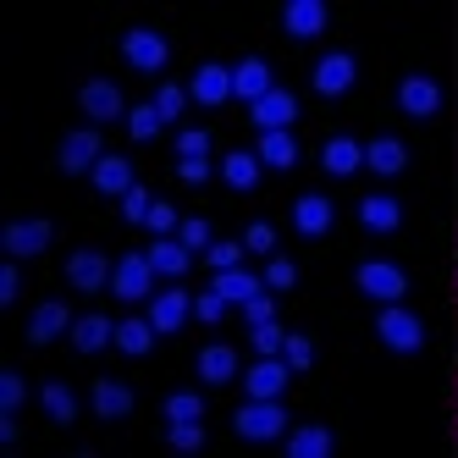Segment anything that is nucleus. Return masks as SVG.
<instances>
[{"label":"nucleus","instance_id":"obj_49","mask_svg":"<svg viewBox=\"0 0 458 458\" xmlns=\"http://www.w3.org/2000/svg\"><path fill=\"white\" fill-rule=\"evenodd\" d=\"M22 376L17 370H6V376H0V409H22Z\"/></svg>","mask_w":458,"mask_h":458},{"label":"nucleus","instance_id":"obj_36","mask_svg":"<svg viewBox=\"0 0 458 458\" xmlns=\"http://www.w3.org/2000/svg\"><path fill=\"white\" fill-rule=\"evenodd\" d=\"M188 100H193V94H188L182 83H160V89H155V111H160V122H177Z\"/></svg>","mask_w":458,"mask_h":458},{"label":"nucleus","instance_id":"obj_2","mask_svg":"<svg viewBox=\"0 0 458 458\" xmlns=\"http://www.w3.org/2000/svg\"><path fill=\"white\" fill-rule=\"evenodd\" d=\"M353 287L365 293V299H376V304H403V293H409V271L398 266V259H359Z\"/></svg>","mask_w":458,"mask_h":458},{"label":"nucleus","instance_id":"obj_3","mask_svg":"<svg viewBox=\"0 0 458 458\" xmlns=\"http://www.w3.org/2000/svg\"><path fill=\"white\" fill-rule=\"evenodd\" d=\"M376 337H381V348H392V353H420V348H425V320H420L414 310H403V304H381Z\"/></svg>","mask_w":458,"mask_h":458},{"label":"nucleus","instance_id":"obj_41","mask_svg":"<svg viewBox=\"0 0 458 458\" xmlns=\"http://www.w3.org/2000/svg\"><path fill=\"white\" fill-rule=\"evenodd\" d=\"M282 359H287L293 370H310V365H315V343H310L304 332H287V343H282Z\"/></svg>","mask_w":458,"mask_h":458},{"label":"nucleus","instance_id":"obj_11","mask_svg":"<svg viewBox=\"0 0 458 458\" xmlns=\"http://www.w3.org/2000/svg\"><path fill=\"white\" fill-rule=\"evenodd\" d=\"M50 238H55V226L28 216V221H12L6 233H0V249H6L12 259H28V254H45V249H50Z\"/></svg>","mask_w":458,"mask_h":458},{"label":"nucleus","instance_id":"obj_33","mask_svg":"<svg viewBox=\"0 0 458 458\" xmlns=\"http://www.w3.org/2000/svg\"><path fill=\"white\" fill-rule=\"evenodd\" d=\"M39 403H45V414L55 425H72L78 420V398H72V386H61V381H45L39 386Z\"/></svg>","mask_w":458,"mask_h":458},{"label":"nucleus","instance_id":"obj_32","mask_svg":"<svg viewBox=\"0 0 458 458\" xmlns=\"http://www.w3.org/2000/svg\"><path fill=\"white\" fill-rule=\"evenodd\" d=\"M127 409H133V386H122V381H94V414H100V420H122Z\"/></svg>","mask_w":458,"mask_h":458},{"label":"nucleus","instance_id":"obj_25","mask_svg":"<svg viewBox=\"0 0 458 458\" xmlns=\"http://www.w3.org/2000/svg\"><path fill=\"white\" fill-rule=\"evenodd\" d=\"M89 177H94V188H100V193H111V199H127V193L139 188L133 182V160H127V155H106Z\"/></svg>","mask_w":458,"mask_h":458},{"label":"nucleus","instance_id":"obj_30","mask_svg":"<svg viewBox=\"0 0 458 458\" xmlns=\"http://www.w3.org/2000/svg\"><path fill=\"white\" fill-rule=\"evenodd\" d=\"M259 166L266 172H293L299 166V144H293V133H259Z\"/></svg>","mask_w":458,"mask_h":458},{"label":"nucleus","instance_id":"obj_50","mask_svg":"<svg viewBox=\"0 0 458 458\" xmlns=\"http://www.w3.org/2000/svg\"><path fill=\"white\" fill-rule=\"evenodd\" d=\"M177 177H182V182H193V188L210 182V160H177Z\"/></svg>","mask_w":458,"mask_h":458},{"label":"nucleus","instance_id":"obj_40","mask_svg":"<svg viewBox=\"0 0 458 458\" xmlns=\"http://www.w3.org/2000/svg\"><path fill=\"white\" fill-rule=\"evenodd\" d=\"M249 343H254V353H259V359H271V353H282L287 332H282L276 320H266V326H249Z\"/></svg>","mask_w":458,"mask_h":458},{"label":"nucleus","instance_id":"obj_47","mask_svg":"<svg viewBox=\"0 0 458 458\" xmlns=\"http://www.w3.org/2000/svg\"><path fill=\"white\" fill-rule=\"evenodd\" d=\"M144 226H149V233H155V238H172V233H177V226H182V221H177V210H172V205H155Z\"/></svg>","mask_w":458,"mask_h":458},{"label":"nucleus","instance_id":"obj_19","mask_svg":"<svg viewBox=\"0 0 458 458\" xmlns=\"http://www.w3.org/2000/svg\"><path fill=\"white\" fill-rule=\"evenodd\" d=\"M359 166H365V144H359V139L337 133V139L320 144V172H326V177H353Z\"/></svg>","mask_w":458,"mask_h":458},{"label":"nucleus","instance_id":"obj_18","mask_svg":"<svg viewBox=\"0 0 458 458\" xmlns=\"http://www.w3.org/2000/svg\"><path fill=\"white\" fill-rule=\"evenodd\" d=\"M78 106L89 111V122H116V116H127L122 89H116L111 78H89V83H83V94H78Z\"/></svg>","mask_w":458,"mask_h":458},{"label":"nucleus","instance_id":"obj_39","mask_svg":"<svg viewBox=\"0 0 458 458\" xmlns=\"http://www.w3.org/2000/svg\"><path fill=\"white\" fill-rule=\"evenodd\" d=\"M259 276H266L271 293H293V287H299V266H293V259H282V254H271V266L259 271Z\"/></svg>","mask_w":458,"mask_h":458},{"label":"nucleus","instance_id":"obj_23","mask_svg":"<svg viewBox=\"0 0 458 458\" xmlns=\"http://www.w3.org/2000/svg\"><path fill=\"white\" fill-rule=\"evenodd\" d=\"M332 447H337V437L326 431V425H299V431L282 437V453L287 458H332Z\"/></svg>","mask_w":458,"mask_h":458},{"label":"nucleus","instance_id":"obj_52","mask_svg":"<svg viewBox=\"0 0 458 458\" xmlns=\"http://www.w3.org/2000/svg\"><path fill=\"white\" fill-rule=\"evenodd\" d=\"M0 442H6V447L17 442V420H12V409H0Z\"/></svg>","mask_w":458,"mask_h":458},{"label":"nucleus","instance_id":"obj_48","mask_svg":"<svg viewBox=\"0 0 458 458\" xmlns=\"http://www.w3.org/2000/svg\"><path fill=\"white\" fill-rule=\"evenodd\" d=\"M243 315H249V326H266V320H276V299H271V287L259 293V299H249V304H243Z\"/></svg>","mask_w":458,"mask_h":458},{"label":"nucleus","instance_id":"obj_8","mask_svg":"<svg viewBox=\"0 0 458 458\" xmlns=\"http://www.w3.org/2000/svg\"><path fill=\"white\" fill-rule=\"evenodd\" d=\"M61 172H67V177H83V172H94V166H100V133H94V127H78V133H67V139H61Z\"/></svg>","mask_w":458,"mask_h":458},{"label":"nucleus","instance_id":"obj_14","mask_svg":"<svg viewBox=\"0 0 458 458\" xmlns=\"http://www.w3.org/2000/svg\"><path fill=\"white\" fill-rule=\"evenodd\" d=\"M359 226H365L370 238H392L403 226V205L392 199V193H365V199H359Z\"/></svg>","mask_w":458,"mask_h":458},{"label":"nucleus","instance_id":"obj_44","mask_svg":"<svg viewBox=\"0 0 458 458\" xmlns=\"http://www.w3.org/2000/svg\"><path fill=\"white\" fill-rule=\"evenodd\" d=\"M177 238H182V243H188L193 254H205V249L216 243V238H210V221H205V216H188V221L177 226Z\"/></svg>","mask_w":458,"mask_h":458},{"label":"nucleus","instance_id":"obj_43","mask_svg":"<svg viewBox=\"0 0 458 458\" xmlns=\"http://www.w3.org/2000/svg\"><path fill=\"white\" fill-rule=\"evenodd\" d=\"M226 310H233V304H226L221 299V293L210 287V293H199V299H193V320H199V326H221V315Z\"/></svg>","mask_w":458,"mask_h":458},{"label":"nucleus","instance_id":"obj_5","mask_svg":"<svg viewBox=\"0 0 458 458\" xmlns=\"http://www.w3.org/2000/svg\"><path fill=\"white\" fill-rule=\"evenodd\" d=\"M122 61L133 72H160L172 61V45H166V34H155V28H127L122 34Z\"/></svg>","mask_w":458,"mask_h":458},{"label":"nucleus","instance_id":"obj_46","mask_svg":"<svg viewBox=\"0 0 458 458\" xmlns=\"http://www.w3.org/2000/svg\"><path fill=\"white\" fill-rule=\"evenodd\" d=\"M149 210H155V199H149L144 188H133V193L122 199V221H133V226H144V221H149Z\"/></svg>","mask_w":458,"mask_h":458},{"label":"nucleus","instance_id":"obj_15","mask_svg":"<svg viewBox=\"0 0 458 458\" xmlns=\"http://www.w3.org/2000/svg\"><path fill=\"white\" fill-rule=\"evenodd\" d=\"M287 376H293V365H287L282 353H271V359H259V365L243 370V392H249V398H282Z\"/></svg>","mask_w":458,"mask_h":458},{"label":"nucleus","instance_id":"obj_22","mask_svg":"<svg viewBox=\"0 0 458 458\" xmlns=\"http://www.w3.org/2000/svg\"><path fill=\"white\" fill-rule=\"evenodd\" d=\"M210 287H216L233 310H243L249 299H259V293H266V276H254V271L233 266V271H216V282H210Z\"/></svg>","mask_w":458,"mask_h":458},{"label":"nucleus","instance_id":"obj_1","mask_svg":"<svg viewBox=\"0 0 458 458\" xmlns=\"http://www.w3.org/2000/svg\"><path fill=\"white\" fill-rule=\"evenodd\" d=\"M233 431L243 442H282L287 437V409H282V398H249L233 414Z\"/></svg>","mask_w":458,"mask_h":458},{"label":"nucleus","instance_id":"obj_24","mask_svg":"<svg viewBox=\"0 0 458 458\" xmlns=\"http://www.w3.org/2000/svg\"><path fill=\"white\" fill-rule=\"evenodd\" d=\"M259 155L254 149H233V155H221V182L233 188V193H254L259 188Z\"/></svg>","mask_w":458,"mask_h":458},{"label":"nucleus","instance_id":"obj_34","mask_svg":"<svg viewBox=\"0 0 458 458\" xmlns=\"http://www.w3.org/2000/svg\"><path fill=\"white\" fill-rule=\"evenodd\" d=\"M166 442H172V453H199V447H205L199 420H172V425H166Z\"/></svg>","mask_w":458,"mask_h":458},{"label":"nucleus","instance_id":"obj_9","mask_svg":"<svg viewBox=\"0 0 458 458\" xmlns=\"http://www.w3.org/2000/svg\"><path fill=\"white\" fill-rule=\"evenodd\" d=\"M111 259L100 254V249H72L67 254V282L78 287V293H100V287H111Z\"/></svg>","mask_w":458,"mask_h":458},{"label":"nucleus","instance_id":"obj_27","mask_svg":"<svg viewBox=\"0 0 458 458\" xmlns=\"http://www.w3.org/2000/svg\"><path fill=\"white\" fill-rule=\"evenodd\" d=\"M193 370H199V381H205V386H226V381L238 376V353L226 348V343H210V348H199Z\"/></svg>","mask_w":458,"mask_h":458},{"label":"nucleus","instance_id":"obj_28","mask_svg":"<svg viewBox=\"0 0 458 458\" xmlns=\"http://www.w3.org/2000/svg\"><path fill=\"white\" fill-rule=\"evenodd\" d=\"M111 343H116V320L111 315H78L72 320V348L78 353H100Z\"/></svg>","mask_w":458,"mask_h":458},{"label":"nucleus","instance_id":"obj_42","mask_svg":"<svg viewBox=\"0 0 458 458\" xmlns=\"http://www.w3.org/2000/svg\"><path fill=\"white\" fill-rule=\"evenodd\" d=\"M205 414V398H199V392H172V398H166V425L172 420H199Z\"/></svg>","mask_w":458,"mask_h":458},{"label":"nucleus","instance_id":"obj_45","mask_svg":"<svg viewBox=\"0 0 458 458\" xmlns=\"http://www.w3.org/2000/svg\"><path fill=\"white\" fill-rule=\"evenodd\" d=\"M243 249H249V254H276V226H271V221H249Z\"/></svg>","mask_w":458,"mask_h":458},{"label":"nucleus","instance_id":"obj_4","mask_svg":"<svg viewBox=\"0 0 458 458\" xmlns=\"http://www.w3.org/2000/svg\"><path fill=\"white\" fill-rule=\"evenodd\" d=\"M310 83H315L320 100H343V94L359 83V61H353V50H332V55H320V61H315V72H310Z\"/></svg>","mask_w":458,"mask_h":458},{"label":"nucleus","instance_id":"obj_16","mask_svg":"<svg viewBox=\"0 0 458 458\" xmlns=\"http://www.w3.org/2000/svg\"><path fill=\"white\" fill-rule=\"evenodd\" d=\"M326 22H332L326 0H287V6H282L287 39H315V34H326Z\"/></svg>","mask_w":458,"mask_h":458},{"label":"nucleus","instance_id":"obj_6","mask_svg":"<svg viewBox=\"0 0 458 458\" xmlns=\"http://www.w3.org/2000/svg\"><path fill=\"white\" fill-rule=\"evenodd\" d=\"M155 259L149 254H122L116 259V271H111V293L122 304H139V299H149V287H155Z\"/></svg>","mask_w":458,"mask_h":458},{"label":"nucleus","instance_id":"obj_29","mask_svg":"<svg viewBox=\"0 0 458 458\" xmlns=\"http://www.w3.org/2000/svg\"><path fill=\"white\" fill-rule=\"evenodd\" d=\"M144 254L155 259V271H160V276H188V266H193V249H188L182 238H155Z\"/></svg>","mask_w":458,"mask_h":458},{"label":"nucleus","instance_id":"obj_20","mask_svg":"<svg viewBox=\"0 0 458 458\" xmlns=\"http://www.w3.org/2000/svg\"><path fill=\"white\" fill-rule=\"evenodd\" d=\"M276 83H271V67H266V55H243L238 61V67H233V94H238V100H266V94H271Z\"/></svg>","mask_w":458,"mask_h":458},{"label":"nucleus","instance_id":"obj_7","mask_svg":"<svg viewBox=\"0 0 458 458\" xmlns=\"http://www.w3.org/2000/svg\"><path fill=\"white\" fill-rule=\"evenodd\" d=\"M398 111L414 116V122H431V116L442 111V83L425 78V72H409V78L398 83Z\"/></svg>","mask_w":458,"mask_h":458},{"label":"nucleus","instance_id":"obj_13","mask_svg":"<svg viewBox=\"0 0 458 458\" xmlns=\"http://www.w3.org/2000/svg\"><path fill=\"white\" fill-rule=\"evenodd\" d=\"M188 94H193V106H226V100H238L233 94V67H221V61H205L199 72H193V83H188Z\"/></svg>","mask_w":458,"mask_h":458},{"label":"nucleus","instance_id":"obj_10","mask_svg":"<svg viewBox=\"0 0 458 458\" xmlns=\"http://www.w3.org/2000/svg\"><path fill=\"white\" fill-rule=\"evenodd\" d=\"M249 116H254L259 133H293V122H299V100H293L287 89H271L266 100L249 106Z\"/></svg>","mask_w":458,"mask_h":458},{"label":"nucleus","instance_id":"obj_37","mask_svg":"<svg viewBox=\"0 0 458 458\" xmlns=\"http://www.w3.org/2000/svg\"><path fill=\"white\" fill-rule=\"evenodd\" d=\"M205 259H210V271H233V266H243V238H216V243L205 249Z\"/></svg>","mask_w":458,"mask_h":458},{"label":"nucleus","instance_id":"obj_35","mask_svg":"<svg viewBox=\"0 0 458 458\" xmlns=\"http://www.w3.org/2000/svg\"><path fill=\"white\" fill-rule=\"evenodd\" d=\"M160 127H166V122H160V111H155V100H149V106H133V111H127V133H133L139 144H149V139L160 133Z\"/></svg>","mask_w":458,"mask_h":458},{"label":"nucleus","instance_id":"obj_17","mask_svg":"<svg viewBox=\"0 0 458 458\" xmlns=\"http://www.w3.org/2000/svg\"><path fill=\"white\" fill-rule=\"evenodd\" d=\"M188 315H193V299H188L182 287H166V293H155V299H149V320H155V332H160V337L182 332Z\"/></svg>","mask_w":458,"mask_h":458},{"label":"nucleus","instance_id":"obj_26","mask_svg":"<svg viewBox=\"0 0 458 458\" xmlns=\"http://www.w3.org/2000/svg\"><path fill=\"white\" fill-rule=\"evenodd\" d=\"M61 332H72V310L61 299H45L34 310V320H28V343H55Z\"/></svg>","mask_w":458,"mask_h":458},{"label":"nucleus","instance_id":"obj_12","mask_svg":"<svg viewBox=\"0 0 458 458\" xmlns=\"http://www.w3.org/2000/svg\"><path fill=\"white\" fill-rule=\"evenodd\" d=\"M332 221H337V210H332L326 193H299V199H293V233L299 238H326Z\"/></svg>","mask_w":458,"mask_h":458},{"label":"nucleus","instance_id":"obj_51","mask_svg":"<svg viewBox=\"0 0 458 458\" xmlns=\"http://www.w3.org/2000/svg\"><path fill=\"white\" fill-rule=\"evenodd\" d=\"M17 287H22L17 266H0V304H12V299H17Z\"/></svg>","mask_w":458,"mask_h":458},{"label":"nucleus","instance_id":"obj_21","mask_svg":"<svg viewBox=\"0 0 458 458\" xmlns=\"http://www.w3.org/2000/svg\"><path fill=\"white\" fill-rule=\"evenodd\" d=\"M365 166H370L376 177H398V172H409V144L392 139V133L370 139V144H365Z\"/></svg>","mask_w":458,"mask_h":458},{"label":"nucleus","instance_id":"obj_31","mask_svg":"<svg viewBox=\"0 0 458 458\" xmlns=\"http://www.w3.org/2000/svg\"><path fill=\"white\" fill-rule=\"evenodd\" d=\"M155 337H160V332H155L149 315H144V320H116V348H122L127 359H144V353L155 348Z\"/></svg>","mask_w":458,"mask_h":458},{"label":"nucleus","instance_id":"obj_38","mask_svg":"<svg viewBox=\"0 0 458 458\" xmlns=\"http://www.w3.org/2000/svg\"><path fill=\"white\" fill-rule=\"evenodd\" d=\"M210 133H205V127H182V133H177V160H210Z\"/></svg>","mask_w":458,"mask_h":458}]
</instances>
